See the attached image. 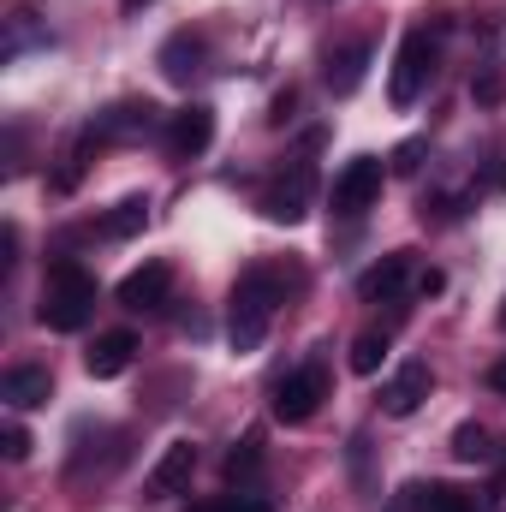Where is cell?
Wrapping results in <instances>:
<instances>
[{"label":"cell","instance_id":"obj_7","mask_svg":"<svg viewBox=\"0 0 506 512\" xmlns=\"http://www.w3.org/2000/svg\"><path fill=\"white\" fill-rule=\"evenodd\" d=\"M429 393H435V370H429L423 358H411V364L393 370V382L381 387V411H387V417H411V411H423Z\"/></svg>","mask_w":506,"mask_h":512},{"label":"cell","instance_id":"obj_14","mask_svg":"<svg viewBox=\"0 0 506 512\" xmlns=\"http://www.w3.org/2000/svg\"><path fill=\"white\" fill-rule=\"evenodd\" d=\"M131 352H137V334L114 328V334H102V340L84 352V370H90L96 382H114V376H126L131 370Z\"/></svg>","mask_w":506,"mask_h":512},{"label":"cell","instance_id":"obj_6","mask_svg":"<svg viewBox=\"0 0 506 512\" xmlns=\"http://www.w3.org/2000/svg\"><path fill=\"white\" fill-rule=\"evenodd\" d=\"M322 399H328V376H322V364H304V370H292L286 382L274 387V417H280V423H310Z\"/></svg>","mask_w":506,"mask_h":512},{"label":"cell","instance_id":"obj_1","mask_svg":"<svg viewBox=\"0 0 506 512\" xmlns=\"http://www.w3.org/2000/svg\"><path fill=\"white\" fill-rule=\"evenodd\" d=\"M274 304H280V274H274V268H245L239 286H233V316H227V340H233L239 358L268 340Z\"/></svg>","mask_w":506,"mask_h":512},{"label":"cell","instance_id":"obj_30","mask_svg":"<svg viewBox=\"0 0 506 512\" xmlns=\"http://www.w3.org/2000/svg\"><path fill=\"white\" fill-rule=\"evenodd\" d=\"M501 328H506V310H501Z\"/></svg>","mask_w":506,"mask_h":512},{"label":"cell","instance_id":"obj_28","mask_svg":"<svg viewBox=\"0 0 506 512\" xmlns=\"http://www.w3.org/2000/svg\"><path fill=\"white\" fill-rule=\"evenodd\" d=\"M495 185H501V191H506V161H501V173H495Z\"/></svg>","mask_w":506,"mask_h":512},{"label":"cell","instance_id":"obj_18","mask_svg":"<svg viewBox=\"0 0 506 512\" xmlns=\"http://www.w3.org/2000/svg\"><path fill=\"white\" fill-rule=\"evenodd\" d=\"M256 471H262V429H251V435L227 453V483H251Z\"/></svg>","mask_w":506,"mask_h":512},{"label":"cell","instance_id":"obj_17","mask_svg":"<svg viewBox=\"0 0 506 512\" xmlns=\"http://www.w3.org/2000/svg\"><path fill=\"white\" fill-rule=\"evenodd\" d=\"M453 459H465V465L495 459V435H489L483 423H459V429H453Z\"/></svg>","mask_w":506,"mask_h":512},{"label":"cell","instance_id":"obj_19","mask_svg":"<svg viewBox=\"0 0 506 512\" xmlns=\"http://www.w3.org/2000/svg\"><path fill=\"white\" fill-rule=\"evenodd\" d=\"M143 221H149V203L143 197H126V203H114V215L102 221V233L108 239H131V233H143Z\"/></svg>","mask_w":506,"mask_h":512},{"label":"cell","instance_id":"obj_25","mask_svg":"<svg viewBox=\"0 0 506 512\" xmlns=\"http://www.w3.org/2000/svg\"><path fill=\"white\" fill-rule=\"evenodd\" d=\"M417 155H423V137L399 143V149H393V173H411V167H417Z\"/></svg>","mask_w":506,"mask_h":512},{"label":"cell","instance_id":"obj_15","mask_svg":"<svg viewBox=\"0 0 506 512\" xmlns=\"http://www.w3.org/2000/svg\"><path fill=\"white\" fill-rule=\"evenodd\" d=\"M102 143H131V137H149L155 131V108L149 102H114L108 114H96Z\"/></svg>","mask_w":506,"mask_h":512},{"label":"cell","instance_id":"obj_5","mask_svg":"<svg viewBox=\"0 0 506 512\" xmlns=\"http://www.w3.org/2000/svg\"><path fill=\"white\" fill-rule=\"evenodd\" d=\"M381 197V161L376 155H358V161H346L340 167V179H334V191H328V203H334V215H364L370 203Z\"/></svg>","mask_w":506,"mask_h":512},{"label":"cell","instance_id":"obj_29","mask_svg":"<svg viewBox=\"0 0 506 512\" xmlns=\"http://www.w3.org/2000/svg\"><path fill=\"white\" fill-rule=\"evenodd\" d=\"M131 6H143V0H126V12H131Z\"/></svg>","mask_w":506,"mask_h":512},{"label":"cell","instance_id":"obj_27","mask_svg":"<svg viewBox=\"0 0 506 512\" xmlns=\"http://www.w3.org/2000/svg\"><path fill=\"white\" fill-rule=\"evenodd\" d=\"M489 387H495V393H506V358H495V364H489Z\"/></svg>","mask_w":506,"mask_h":512},{"label":"cell","instance_id":"obj_12","mask_svg":"<svg viewBox=\"0 0 506 512\" xmlns=\"http://www.w3.org/2000/svg\"><path fill=\"white\" fill-rule=\"evenodd\" d=\"M364 72H370V42H364V36L340 42V48L328 54V66H322V78H328L334 96H352V90L364 84Z\"/></svg>","mask_w":506,"mask_h":512},{"label":"cell","instance_id":"obj_26","mask_svg":"<svg viewBox=\"0 0 506 512\" xmlns=\"http://www.w3.org/2000/svg\"><path fill=\"white\" fill-rule=\"evenodd\" d=\"M292 102H298V96H292V90H280V96H274V114H268V120H274V126H280V120H286V114H292Z\"/></svg>","mask_w":506,"mask_h":512},{"label":"cell","instance_id":"obj_21","mask_svg":"<svg viewBox=\"0 0 506 512\" xmlns=\"http://www.w3.org/2000/svg\"><path fill=\"white\" fill-rule=\"evenodd\" d=\"M423 512H477V501L465 489H453V483H429L423 489Z\"/></svg>","mask_w":506,"mask_h":512},{"label":"cell","instance_id":"obj_20","mask_svg":"<svg viewBox=\"0 0 506 512\" xmlns=\"http://www.w3.org/2000/svg\"><path fill=\"white\" fill-rule=\"evenodd\" d=\"M381 358H387V328H364V334L352 340V370H358V376H376Z\"/></svg>","mask_w":506,"mask_h":512},{"label":"cell","instance_id":"obj_16","mask_svg":"<svg viewBox=\"0 0 506 512\" xmlns=\"http://www.w3.org/2000/svg\"><path fill=\"white\" fill-rule=\"evenodd\" d=\"M155 66H161L173 84H191V72L203 66V36H191V30L167 36V42H161V54H155Z\"/></svg>","mask_w":506,"mask_h":512},{"label":"cell","instance_id":"obj_13","mask_svg":"<svg viewBox=\"0 0 506 512\" xmlns=\"http://www.w3.org/2000/svg\"><path fill=\"white\" fill-rule=\"evenodd\" d=\"M411 256L417 251H393V256H381L376 268H364V274H358V298H364V304L399 298V292H405V274H411Z\"/></svg>","mask_w":506,"mask_h":512},{"label":"cell","instance_id":"obj_24","mask_svg":"<svg viewBox=\"0 0 506 512\" xmlns=\"http://www.w3.org/2000/svg\"><path fill=\"white\" fill-rule=\"evenodd\" d=\"M471 96H477L483 108H495V102L506 96V78H501V72H483V78H471Z\"/></svg>","mask_w":506,"mask_h":512},{"label":"cell","instance_id":"obj_9","mask_svg":"<svg viewBox=\"0 0 506 512\" xmlns=\"http://www.w3.org/2000/svg\"><path fill=\"white\" fill-rule=\"evenodd\" d=\"M209 143H215V108L191 102V108H179V114L167 120V155H173V161H191V155H203Z\"/></svg>","mask_w":506,"mask_h":512},{"label":"cell","instance_id":"obj_3","mask_svg":"<svg viewBox=\"0 0 506 512\" xmlns=\"http://www.w3.org/2000/svg\"><path fill=\"white\" fill-rule=\"evenodd\" d=\"M435 60H441L435 36H429V30H405V42H399V54H393L387 102H393V108H411V102L423 96V84L435 78Z\"/></svg>","mask_w":506,"mask_h":512},{"label":"cell","instance_id":"obj_10","mask_svg":"<svg viewBox=\"0 0 506 512\" xmlns=\"http://www.w3.org/2000/svg\"><path fill=\"white\" fill-rule=\"evenodd\" d=\"M167 292H173V262H143V268H131L120 280V304L126 310H161Z\"/></svg>","mask_w":506,"mask_h":512},{"label":"cell","instance_id":"obj_23","mask_svg":"<svg viewBox=\"0 0 506 512\" xmlns=\"http://www.w3.org/2000/svg\"><path fill=\"white\" fill-rule=\"evenodd\" d=\"M191 512H274L262 495H227V501H209V507H191Z\"/></svg>","mask_w":506,"mask_h":512},{"label":"cell","instance_id":"obj_2","mask_svg":"<svg viewBox=\"0 0 506 512\" xmlns=\"http://www.w3.org/2000/svg\"><path fill=\"white\" fill-rule=\"evenodd\" d=\"M36 316H42V328H54V334H78V328L96 316V280H90L72 256H60V262L48 268V286H42Z\"/></svg>","mask_w":506,"mask_h":512},{"label":"cell","instance_id":"obj_4","mask_svg":"<svg viewBox=\"0 0 506 512\" xmlns=\"http://www.w3.org/2000/svg\"><path fill=\"white\" fill-rule=\"evenodd\" d=\"M310 203H316V167L310 161H298L292 173H280L274 185H268V197H262V215L268 221H304L310 215Z\"/></svg>","mask_w":506,"mask_h":512},{"label":"cell","instance_id":"obj_22","mask_svg":"<svg viewBox=\"0 0 506 512\" xmlns=\"http://www.w3.org/2000/svg\"><path fill=\"white\" fill-rule=\"evenodd\" d=\"M30 447H36V441H30V429H24V423H6V429H0V453H6L12 465H24V459H30Z\"/></svg>","mask_w":506,"mask_h":512},{"label":"cell","instance_id":"obj_8","mask_svg":"<svg viewBox=\"0 0 506 512\" xmlns=\"http://www.w3.org/2000/svg\"><path fill=\"white\" fill-rule=\"evenodd\" d=\"M191 471H197V447H191V441H167L161 459H155L149 477H143V495H149V501H167V495H179V489L191 483Z\"/></svg>","mask_w":506,"mask_h":512},{"label":"cell","instance_id":"obj_11","mask_svg":"<svg viewBox=\"0 0 506 512\" xmlns=\"http://www.w3.org/2000/svg\"><path fill=\"white\" fill-rule=\"evenodd\" d=\"M48 393H54V376H48L42 364H12V370L0 376V399H6L12 411H36V405H48Z\"/></svg>","mask_w":506,"mask_h":512}]
</instances>
